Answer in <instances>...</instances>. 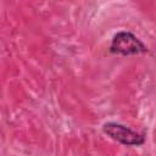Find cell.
I'll list each match as a JSON object with an SVG mask.
<instances>
[{
    "instance_id": "cell-2",
    "label": "cell",
    "mask_w": 156,
    "mask_h": 156,
    "mask_svg": "<svg viewBox=\"0 0 156 156\" xmlns=\"http://www.w3.org/2000/svg\"><path fill=\"white\" fill-rule=\"evenodd\" d=\"M102 132L115 141L126 146H139L145 143V136L132 128L117 122H107L102 126Z\"/></svg>"
},
{
    "instance_id": "cell-1",
    "label": "cell",
    "mask_w": 156,
    "mask_h": 156,
    "mask_svg": "<svg viewBox=\"0 0 156 156\" xmlns=\"http://www.w3.org/2000/svg\"><path fill=\"white\" fill-rule=\"evenodd\" d=\"M110 51L115 55L132 56V55H139L146 52L147 48L132 32L121 30L113 35L110 45Z\"/></svg>"
}]
</instances>
